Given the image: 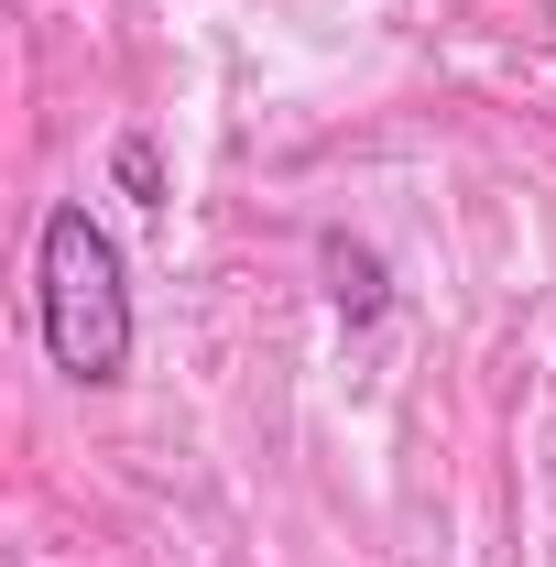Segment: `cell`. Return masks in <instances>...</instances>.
<instances>
[{"label": "cell", "mask_w": 556, "mask_h": 567, "mask_svg": "<svg viewBox=\"0 0 556 567\" xmlns=\"http://www.w3.org/2000/svg\"><path fill=\"white\" fill-rule=\"evenodd\" d=\"M33 306H44V350H55L66 382L110 393V382L132 371V274H121V240L87 218V197H55V208H44Z\"/></svg>", "instance_id": "obj_1"}, {"label": "cell", "mask_w": 556, "mask_h": 567, "mask_svg": "<svg viewBox=\"0 0 556 567\" xmlns=\"http://www.w3.org/2000/svg\"><path fill=\"white\" fill-rule=\"evenodd\" d=\"M328 306H339L349 328H371V317H382V262H371L360 240H328Z\"/></svg>", "instance_id": "obj_2"}, {"label": "cell", "mask_w": 556, "mask_h": 567, "mask_svg": "<svg viewBox=\"0 0 556 567\" xmlns=\"http://www.w3.org/2000/svg\"><path fill=\"white\" fill-rule=\"evenodd\" d=\"M110 175H121V197H132V208H164V164H153V142H142V132H121Z\"/></svg>", "instance_id": "obj_3"}]
</instances>
